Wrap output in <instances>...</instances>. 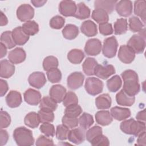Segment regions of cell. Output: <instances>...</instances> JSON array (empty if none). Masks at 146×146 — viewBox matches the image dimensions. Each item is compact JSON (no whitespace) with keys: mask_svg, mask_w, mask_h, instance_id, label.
I'll use <instances>...</instances> for the list:
<instances>
[{"mask_svg":"<svg viewBox=\"0 0 146 146\" xmlns=\"http://www.w3.org/2000/svg\"><path fill=\"white\" fill-rule=\"evenodd\" d=\"M121 76L124 81L122 90L129 96L137 95L140 90L137 73L133 70H127L121 73Z\"/></svg>","mask_w":146,"mask_h":146,"instance_id":"1","label":"cell"},{"mask_svg":"<svg viewBox=\"0 0 146 146\" xmlns=\"http://www.w3.org/2000/svg\"><path fill=\"white\" fill-rule=\"evenodd\" d=\"M120 128L121 131L125 134L138 136L145 131V123L130 119L122 121L120 123Z\"/></svg>","mask_w":146,"mask_h":146,"instance_id":"2","label":"cell"},{"mask_svg":"<svg viewBox=\"0 0 146 146\" xmlns=\"http://www.w3.org/2000/svg\"><path fill=\"white\" fill-rule=\"evenodd\" d=\"M13 138L18 145H32L34 143L33 132L24 127H18L13 132Z\"/></svg>","mask_w":146,"mask_h":146,"instance_id":"3","label":"cell"},{"mask_svg":"<svg viewBox=\"0 0 146 146\" xmlns=\"http://www.w3.org/2000/svg\"><path fill=\"white\" fill-rule=\"evenodd\" d=\"M84 88L88 94L95 96L103 91V83L97 78L89 77L86 80Z\"/></svg>","mask_w":146,"mask_h":146,"instance_id":"4","label":"cell"},{"mask_svg":"<svg viewBox=\"0 0 146 146\" xmlns=\"http://www.w3.org/2000/svg\"><path fill=\"white\" fill-rule=\"evenodd\" d=\"M127 45L131 47L135 53L141 54L145 47V36L139 33L132 35L127 42Z\"/></svg>","mask_w":146,"mask_h":146,"instance_id":"5","label":"cell"},{"mask_svg":"<svg viewBox=\"0 0 146 146\" xmlns=\"http://www.w3.org/2000/svg\"><path fill=\"white\" fill-rule=\"evenodd\" d=\"M117 41L115 36L108 37L104 40L102 52L104 56L108 58H113L117 52Z\"/></svg>","mask_w":146,"mask_h":146,"instance_id":"6","label":"cell"},{"mask_svg":"<svg viewBox=\"0 0 146 146\" xmlns=\"http://www.w3.org/2000/svg\"><path fill=\"white\" fill-rule=\"evenodd\" d=\"M17 16L21 22L30 21L34 16V9L29 4L21 5L17 10Z\"/></svg>","mask_w":146,"mask_h":146,"instance_id":"7","label":"cell"},{"mask_svg":"<svg viewBox=\"0 0 146 146\" xmlns=\"http://www.w3.org/2000/svg\"><path fill=\"white\" fill-rule=\"evenodd\" d=\"M118 58L124 63H132L135 58V53L128 45H121L119 50Z\"/></svg>","mask_w":146,"mask_h":146,"instance_id":"8","label":"cell"},{"mask_svg":"<svg viewBox=\"0 0 146 146\" xmlns=\"http://www.w3.org/2000/svg\"><path fill=\"white\" fill-rule=\"evenodd\" d=\"M84 76L81 72H74L71 73L67 78V84L71 90H76L83 86Z\"/></svg>","mask_w":146,"mask_h":146,"instance_id":"9","label":"cell"},{"mask_svg":"<svg viewBox=\"0 0 146 146\" xmlns=\"http://www.w3.org/2000/svg\"><path fill=\"white\" fill-rule=\"evenodd\" d=\"M102 43L100 40L92 38L87 41L84 47V51L88 55H98L102 50Z\"/></svg>","mask_w":146,"mask_h":146,"instance_id":"10","label":"cell"},{"mask_svg":"<svg viewBox=\"0 0 146 146\" xmlns=\"http://www.w3.org/2000/svg\"><path fill=\"white\" fill-rule=\"evenodd\" d=\"M77 5L74 1H62L59 5V11L64 17H72L76 11Z\"/></svg>","mask_w":146,"mask_h":146,"instance_id":"11","label":"cell"},{"mask_svg":"<svg viewBox=\"0 0 146 146\" xmlns=\"http://www.w3.org/2000/svg\"><path fill=\"white\" fill-rule=\"evenodd\" d=\"M115 9L119 15L127 17L131 15L132 13V2L129 0H122L117 1L115 5Z\"/></svg>","mask_w":146,"mask_h":146,"instance_id":"12","label":"cell"},{"mask_svg":"<svg viewBox=\"0 0 146 146\" xmlns=\"http://www.w3.org/2000/svg\"><path fill=\"white\" fill-rule=\"evenodd\" d=\"M46 81L44 73L39 71L33 72L28 78V82L30 85L38 89L43 87L46 83Z\"/></svg>","mask_w":146,"mask_h":146,"instance_id":"13","label":"cell"},{"mask_svg":"<svg viewBox=\"0 0 146 146\" xmlns=\"http://www.w3.org/2000/svg\"><path fill=\"white\" fill-rule=\"evenodd\" d=\"M115 73V67L111 64L103 66L98 64L94 70V75L102 79H107Z\"/></svg>","mask_w":146,"mask_h":146,"instance_id":"14","label":"cell"},{"mask_svg":"<svg viewBox=\"0 0 146 146\" xmlns=\"http://www.w3.org/2000/svg\"><path fill=\"white\" fill-rule=\"evenodd\" d=\"M82 128H76L70 130L68 132L67 139L68 140L75 144H80L84 142L85 140V132Z\"/></svg>","mask_w":146,"mask_h":146,"instance_id":"15","label":"cell"},{"mask_svg":"<svg viewBox=\"0 0 146 146\" xmlns=\"http://www.w3.org/2000/svg\"><path fill=\"white\" fill-rule=\"evenodd\" d=\"M25 101L29 104L31 106L38 105L41 100V94L34 89L29 88L27 90L24 94Z\"/></svg>","mask_w":146,"mask_h":146,"instance_id":"16","label":"cell"},{"mask_svg":"<svg viewBox=\"0 0 146 146\" xmlns=\"http://www.w3.org/2000/svg\"><path fill=\"white\" fill-rule=\"evenodd\" d=\"M66 94V89L60 84L52 86L49 91L50 96L56 103H60L63 101Z\"/></svg>","mask_w":146,"mask_h":146,"instance_id":"17","label":"cell"},{"mask_svg":"<svg viewBox=\"0 0 146 146\" xmlns=\"http://www.w3.org/2000/svg\"><path fill=\"white\" fill-rule=\"evenodd\" d=\"M26 58L25 50L21 47H17L10 51L8 55L9 61L13 64H19L23 62Z\"/></svg>","mask_w":146,"mask_h":146,"instance_id":"18","label":"cell"},{"mask_svg":"<svg viewBox=\"0 0 146 146\" xmlns=\"http://www.w3.org/2000/svg\"><path fill=\"white\" fill-rule=\"evenodd\" d=\"M5 100L7 105L10 108L19 107L22 102L21 93L15 90L10 91L6 96Z\"/></svg>","mask_w":146,"mask_h":146,"instance_id":"19","label":"cell"},{"mask_svg":"<svg viewBox=\"0 0 146 146\" xmlns=\"http://www.w3.org/2000/svg\"><path fill=\"white\" fill-rule=\"evenodd\" d=\"M0 76L3 78H9L13 75L15 72L14 65L7 59L2 60L0 62Z\"/></svg>","mask_w":146,"mask_h":146,"instance_id":"20","label":"cell"},{"mask_svg":"<svg viewBox=\"0 0 146 146\" xmlns=\"http://www.w3.org/2000/svg\"><path fill=\"white\" fill-rule=\"evenodd\" d=\"M12 36L15 43L22 46L27 43L29 39V36L23 31L22 27H17L12 31Z\"/></svg>","mask_w":146,"mask_h":146,"instance_id":"21","label":"cell"},{"mask_svg":"<svg viewBox=\"0 0 146 146\" xmlns=\"http://www.w3.org/2000/svg\"><path fill=\"white\" fill-rule=\"evenodd\" d=\"M131 111L127 108L114 107L111 109V115L115 119L121 121L128 118L131 116Z\"/></svg>","mask_w":146,"mask_h":146,"instance_id":"22","label":"cell"},{"mask_svg":"<svg viewBox=\"0 0 146 146\" xmlns=\"http://www.w3.org/2000/svg\"><path fill=\"white\" fill-rule=\"evenodd\" d=\"M80 30L83 34L88 37L95 36L98 34L97 26L91 20L83 22L81 25Z\"/></svg>","mask_w":146,"mask_h":146,"instance_id":"23","label":"cell"},{"mask_svg":"<svg viewBox=\"0 0 146 146\" xmlns=\"http://www.w3.org/2000/svg\"><path fill=\"white\" fill-rule=\"evenodd\" d=\"M95 120L98 124L106 126L112 122L113 117L108 111L102 110L96 113Z\"/></svg>","mask_w":146,"mask_h":146,"instance_id":"24","label":"cell"},{"mask_svg":"<svg viewBox=\"0 0 146 146\" xmlns=\"http://www.w3.org/2000/svg\"><path fill=\"white\" fill-rule=\"evenodd\" d=\"M116 100L119 105L123 106H131L135 103V96H129L121 90L116 94Z\"/></svg>","mask_w":146,"mask_h":146,"instance_id":"25","label":"cell"},{"mask_svg":"<svg viewBox=\"0 0 146 146\" xmlns=\"http://www.w3.org/2000/svg\"><path fill=\"white\" fill-rule=\"evenodd\" d=\"M111 98L108 94H103L95 99V105L99 110L108 109L111 106Z\"/></svg>","mask_w":146,"mask_h":146,"instance_id":"26","label":"cell"},{"mask_svg":"<svg viewBox=\"0 0 146 146\" xmlns=\"http://www.w3.org/2000/svg\"><path fill=\"white\" fill-rule=\"evenodd\" d=\"M117 2V1L98 0L94 2V7L95 9H101L105 10L108 14H111L114 10Z\"/></svg>","mask_w":146,"mask_h":146,"instance_id":"27","label":"cell"},{"mask_svg":"<svg viewBox=\"0 0 146 146\" xmlns=\"http://www.w3.org/2000/svg\"><path fill=\"white\" fill-rule=\"evenodd\" d=\"M134 13L140 17L143 23H145L146 2L145 1H135L134 2Z\"/></svg>","mask_w":146,"mask_h":146,"instance_id":"28","label":"cell"},{"mask_svg":"<svg viewBox=\"0 0 146 146\" xmlns=\"http://www.w3.org/2000/svg\"><path fill=\"white\" fill-rule=\"evenodd\" d=\"M62 34L64 38L72 40L76 38L79 34L78 27L74 25L68 24L63 29Z\"/></svg>","mask_w":146,"mask_h":146,"instance_id":"29","label":"cell"},{"mask_svg":"<svg viewBox=\"0 0 146 146\" xmlns=\"http://www.w3.org/2000/svg\"><path fill=\"white\" fill-rule=\"evenodd\" d=\"M90 9L83 2H80L77 5L76 11L74 17L79 19H85L90 16Z\"/></svg>","mask_w":146,"mask_h":146,"instance_id":"30","label":"cell"},{"mask_svg":"<svg viewBox=\"0 0 146 146\" xmlns=\"http://www.w3.org/2000/svg\"><path fill=\"white\" fill-rule=\"evenodd\" d=\"M98 64V63L94 58H87L82 65L85 74L88 76L94 75V70Z\"/></svg>","mask_w":146,"mask_h":146,"instance_id":"31","label":"cell"},{"mask_svg":"<svg viewBox=\"0 0 146 146\" xmlns=\"http://www.w3.org/2000/svg\"><path fill=\"white\" fill-rule=\"evenodd\" d=\"M84 58V54L80 49H72L67 54V59L73 64L80 63Z\"/></svg>","mask_w":146,"mask_h":146,"instance_id":"32","label":"cell"},{"mask_svg":"<svg viewBox=\"0 0 146 146\" xmlns=\"http://www.w3.org/2000/svg\"><path fill=\"white\" fill-rule=\"evenodd\" d=\"M24 123L27 127L31 128H35L38 127L40 122L38 113L35 112H30L25 117Z\"/></svg>","mask_w":146,"mask_h":146,"instance_id":"33","label":"cell"},{"mask_svg":"<svg viewBox=\"0 0 146 146\" xmlns=\"http://www.w3.org/2000/svg\"><path fill=\"white\" fill-rule=\"evenodd\" d=\"M57 107V103L50 96L43 97L39 103L40 109L49 110L53 112L56 110Z\"/></svg>","mask_w":146,"mask_h":146,"instance_id":"34","label":"cell"},{"mask_svg":"<svg viewBox=\"0 0 146 146\" xmlns=\"http://www.w3.org/2000/svg\"><path fill=\"white\" fill-rule=\"evenodd\" d=\"M92 18L99 24L107 23L109 20L108 13L101 9H96L92 11Z\"/></svg>","mask_w":146,"mask_h":146,"instance_id":"35","label":"cell"},{"mask_svg":"<svg viewBox=\"0 0 146 146\" xmlns=\"http://www.w3.org/2000/svg\"><path fill=\"white\" fill-rule=\"evenodd\" d=\"M122 85V82L120 77L117 75H114L107 82V87L108 90L111 92L117 91Z\"/></svg>","mask_w":146,"mask_h":146,"instance_id":"36","label":"cell"},{"mask_svg":"<svg viewBox=\"0 0 146 146\" xmlns=\"http://www.w3.org/2000/svg\"><path fill=\"white\" fill-rule=\"evenodd\" d=\"M22 27L25 33L29 35H34L39 31L38 24L34 21H29L24 23Z\"/></svg>","mask_w":146,"mask_h":146,"instance_id":"37","label":"cell"},{"mask_svg":"<svg viewBox=\"0 0 146 146\" xmlns=\"http://www.w3.org/2000/svg\"><path fill=\"white\" fill-rule=\"evenodd\" d=\"M114 33L115 35H121L125 33L128 30L127 20L119 18L114 23Z\"/></svg>","mask_w":146,"mask_h":146,"instance_id":"38","label":"cell"},{"mask_svg":"<svg viewBox=\"0 0 146 146\" xmlns=\"http://www.w3.org/2000/svg\"><path fill=\"white\" fill-rule=\"evenodd\" d=\"M1 43L4 44L7 48L11 49L14 47L16 44L12 36V31H6L3 32L1 36Z\"/></svg>","mask_w":146,"mask_h":146,"instance_id":"39","label":"cell"},{"mask_svg":"<svg viewBox=\"0 0 146 146\" xmlns=\"http://www.w3.org/2000/svg\"><path fill=\"white\" fill-rule=\"evenodd\" d=\"M78 120L80 127L84 130L90 128L94 122L92 116L86 112L83 113Z\"/></svg>","mask_w":146,"mask_h":146,"instance_id":"40","label":"cell"},{"mask_svg":"<svg viewBox=\"0 0 146 146\" xmlns=\"http://www.w3.org/2000/svg\"><path fill=\"white\" fill-rule=\"evenodd\" d=\"M144 27V25L137 17L132 16L129 19V30L133 32H140Z\"/></svg>","mask_w":146,"mask_h":146,"instance_id":"41","label":"cell"},{"mask_svg":"<svg viewBox=\"0 0 146 146\" xmlns=\"http://www.w3.org/2000/svg\"><path fill=\"white\" fill-rule=\"evenodd\" d=\"M58 65V60L54 56H48L46 57L43 62V70L46 71L52 68H57Z\"/></svg>","mask_w":146,"mask_h":146,"instance_id":"42","label":"cell"},{"mask_svg":"<svg viewBox=\"0 0 146 146\" xmlns=\"http://www.w3.org/2000/svg\"><path fill=\"white\" fill-rule=\"evenodd\" d=\"M82 112L81 107L77 104L67 107L64 110V115L70 117H77Z\"/></svg>","mask_w":146,"mask_h":146,"instance_id":"43","label":"cell"},{"mask_svg":"<svg viewBox=\"0 0 146 146\" xmlns=\"http://www.w3.org/2000/svg\"><path fill=\"white\" fill-rule=\"evenodd\" d=\"M38 117L40 122L43 123H51L54 121V114L52 111L40 109L38 112Z\"/></svg>","mask_w":146,"mask_h":146,"instance_id":"44","label":"cell"},{"mask_svg":"<svg viewBox=\"0 0 146 146\" xmlns=\"http://www.w3.org/2000/svg\"><path fill=\"white\" fill-rule=\"evenodd\" d=\"M46 74L48 80L52 83H58L61 80L62 73L59 69L57 68H52L47 71Z\"/></svg>","mask_w":146,"mask_h":146,"instance_id":"45","label":"cell"},{"mask_svg":"<svg viewBox=\"0 0 146 146\" xmlns=\"http://www.w3.org/2000/svg\"><path fill=\"white\" fill-rule=\"evenodd\" d=\"M102 134V128L98 125H95L90 128L86 133V138L90 143L98 136Z\"/></svg>","mask_w":146,"mask_h":146,"instance_id":"46","label":"cell"},{"mask_svg":"<svg viewBox=\"0 0 146 146\" xmlns=\"http://www.w3.org/2000/svg\"><path fill=\"white\" fill-rule=\"evenodd\" d=\"M62 102L64 106L67 107L71 105L77 104L78 103V99L74 92L68 91V92H66Z\"/></svg>","mask_w":146,"mask_h":146,"instance_id":"47","label":"cell"},{"mask_svg":"<svg viewBox=\"0 0 146 146\" xmlns=\"http://www.w3.org/2000/svg\"><path fill=\"white\" fill-rule=\"evenodd\" d=\"M40 131L47 137H53L55 135V128L50 123H43L39 128Z\"/></svg>","mask_w":146,"mask_h":146,"instance_id":"48","label":"cell"},{"mask_svg":"<svg viewBox=\"0 0 146 146\" xmlns=\"http://www.w3.org/2000/svg\"><path fill=\"white\" fill-rule=\"evenodd\" d=\"M70 130L69 128L63 124L58 125L56 127V137L58 140H64L67 139L68 134Z\"/></svg>","mask_w":146,"mask_h":146,"instance_id":"49","label":"cell"},{"mask_svg":"<svg viewBox=\"0 0 146 146\" xmlns=\"http://www.w3.org/2000/svg\"><path fill=\"white\" fill-rule=\"evenodd\" d=\"M65 23V19L60 15L53 17L50 21V26L54 29H62Z\"/></svg>","mask_w":146,"mask_h":146,"instance_id":"50","label":"cell"},{"mask_svg":"<svg viewBox=\"0 0 146 146\" xmlns=\"http://www.w3.org/2000/svg\"><path fill=\"white\" fill-rule=\"evenodd\" d=\"M62 124L68 128H74L79 124V120L77 117H70L64 115L62 119Z\"/></svg>","mask_w":146,"mask_h":146,"instance_id":"51","label":"cell"},{"mask_svg":"<svg viewBox=\"0 0 146 146\" xmlns=\"http://www.w3.org/2000/svg\"><path fill=\"white\" fill-rule=\"evenodd\" d=\"M1 128H5L9 127L11 123V117L9 114L2 110H1Z\"/></svg>","mask_w":146,"mask_h":146,"instance_id":"52","label":"cell"},{"mask_svg":"<svg viewBox=\"0 0 146 146\" xmlns=\"http://www.w3.org/2000/svg\"><path fill=\"white\" fill-rule=\"evenodd\" d=\"M99 30L100 33L104 36L110 35L113 33V29L112 25L108 22L99 24Z\"/></svg>","mask_w":146,"mask_h":146,"instance_id":"53","label":"cell"},{"mask_svg":"<svg viewBox=\"0 0 146 146\" xmlns=\"http://www.w3.org/2000/svg\"><path fill=\"white\" fill-rule=\"evenodd\" d=\"M91 144L94 146H100V145H109L110 141L103 134L98 136L95 139H94Z\"/></svg>","mask_w":146,"mask_h":146,"instance_id":"54","label":"cell"},{"mask_svg":"<svg viewBox=\"0 0 146 146\" xmlns=\"http://www.w3.org/2000/svg\"><path fill=\"white\" fill-rule=\"evenodd\" d=\"M54 144L53 140L43 135H40L35 142V145L37 146L53 145Z\"/></svg>","mask_w":146,"mask_h":146,"instance_id":"55","label":"cell"},{"mask_svg":"<svg viewBox=\"0 0 146 146\" xmlns=\"http://www.w3.org/2000/svg\"><path fill=\"white\" fill-rule=\"evenodd\" d=\"M0 86H1L0 87L1 96L2 97L6 94V92L9 90L8 84L6 80L1 79L0 80Z\"/></svg>","mask_w":146,"mask_h":146,"instance_id":"56","label":"cell"},{"mask_svg":"<svg viewBox=\"0 0 146 146\" xmlns=\"http://www.w3.org/2000/svg\"><path fill=\"white\" fill-rule=\"evenodd\" d=\"M1 134V145H4L6 144L9 139V134L7 131L5 129H1L0 131Z\"/></svg>","mask_w":146,"mask_h":146,"instance_id":"57","label":"cell"},{"mask_svg":"<svg viewBox=\"0 0 146 146\" xmlns=\"http://www.w3.org/2000/svg\"><path fill=\"white\" fill-rule=\"evenodd\" d=\"M137 144L140 145H144L145 146L146 145V135H145V131L141 133L137 136Z\"/></svg>","mask_w":146,"mask_h":146,"instance_id":"58","label":"cell"},{"mask_svg":"<svg viewBox=\"0 0 146 146\" xmlns=\"http://www.w3.org/2000/svg\"><path fill=\"white\" fill-rule=\"evenodd\" d=\"M136 118L138 121L145 123V110H143L142 111H139L137 113Z\"/></svg>","mask_w":146,"mask_h":146,"instance_id":"59","label":"cell"},{"mask_svg":"<svg viewBox=\"0 0 146 146\" xmlns=\"http://www.w3.org/2000/svg\"><path fill=\"white\" fill-rule=\"evenodd\" d=\"M47 1L45 0H32L31 1V3L36 7H39L43 6Z\"/></svg>","mask_w":146,"mask_h":146,"instance_id":"60","label":"cell"},{"mask_svg":"<svg viewBox=\"0 0 146 146\" xmlns=\"http://www.w3.org/2000/svg\"><path fill=\"white\" fill-rule=\"evenodd\" d=\"M8 23V19L6 16L4 14V13L1 11V19H0V25L1 26H5Z\"/></svg>","mask_w":146,"mask_h":146,"instance_id":"61","label":"cell"},{"mask_svg":"<svg viewBox=\"0 0 146 146\" xmlns=\"http://www.w3.org/2000/svg\"><path fill=\"white\" fill-rule=\"evenodd\" d=\"M7 53V47L1 43V58H2L6 56Z\"/></svg>","mask_w":146,"mask_h":146,"instance_id":"62","label":"cell"}]
</instances>
